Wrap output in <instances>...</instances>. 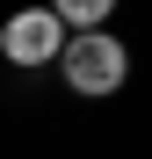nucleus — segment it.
Instances as JSON below:
<instances>
[{"instance_id":"obj_1","label":"nucleus","mask_w":152,"mask_h":159,"mask_svg":"<svg viewBox=\"0 0 152 159\" xmlns=\"http://www.w3.org/2000/svg\"><path fill=\"white\" fill-rule=\"evenodd\" d=\"M58 72H65V87H72V94L101 101V94H116V87H123L131 51H123V36H109V29H72L65 51H58Z\"/></svg>"},{"instance_id":"obj_2","label":"nucleus","mask_w":152,"mask_h":159,"mask_svg":"<svg viewBox=\"0 0 152 159\" xmlns=\"http://www.w3.org/2000/svg\"><path fill=\"white\" fill-rule=\"evenodd\" d=\"M58 51H65V15L58 7H22L0 22V58L7 65H58Z\"/></svg>"},{"instance_id":"obj_3","label":"nucleus","mask_w":152,"mask_h":159,"mask_svg":"<svg viewBox=\"0 0 152 159\" xmlns=\"http://www.w3.org/2000/svg\"><path fill=\"white\" fill-rule=\"evenodd\" d=\"M51 7L65 15V29H101V22L116 15V0H51Z\"/></svg>"}]
</instances>
